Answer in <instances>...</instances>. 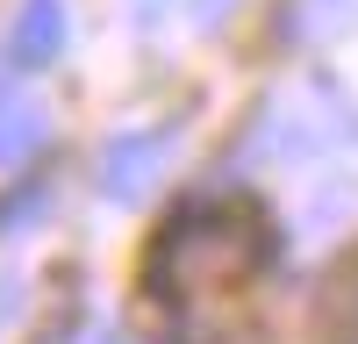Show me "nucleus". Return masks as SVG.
I'll use <instances>...</instances> for the list:
<instances>
[{
    "mask_svg": "<svg viewBox=\"0 0 358 344\" xmlns=\"http://www.w3.org/2000/svg\"><path fill=\"white\" fill-rule=\"evenodd\" d=\"M43 143V115L36 108H0V165H22Z\"/></svg>",
    "mask_w": 358,
    "mask_h": 344,
    "instance_id": "4",
    "label": "nucleus"
},
{
    "mask_svg": "<svg viewBox=\"0 0 358 344\" xmlns=\"http://www.w3.org/2000/svg\"><path fill=\"white\" fill-rule=\"evenodd\" d=\"M194 15H201V22H222V15H229V0H201Z\"/></svg>",
    "mask_w": 358,
    "mask_h": 344,
    "instance_id": "5",
    "label": "nucleus"
},
{
    "mask_svg": "<svg viewBox=\"0 0 358 344\" xmlns=\"http://www.w3.org/2000/svg\"><path fill=\"white\" fill-rule=\"evenodd\" d=\"M165 158H172V136H165V129H129V136H115L108 151H101V194H108V201H143L151 180L165 172Z\"/></svg>",
    "mask_w": 358,
    "mask_h": 344,
    "instance_id": "2",
    "label": "nucleus"
},
{
    "mask_svg": "<svg viewBox=\"0 0 358 344\" xmlns=\"http://www.w3.org/2000/svg\"><path fill=\"white\" fill-rule=\"evenodd\" d=\"M273 222H265L258 201L244 194H222V201H187L172 222L158 251L143 258V280L158 287L165 301H194V294H236L244 280H258L273 266Z\"/></svg>",
    "mask_w": 358,
    "mask_h": 344,
    "instance_id": "1",
    "label": "nucleus"
},
{
    "mask_svg": "<svg viewBox=\"0 0 358 344\" xmlns=\"http://www.w3.org/2000/svg\"><path fill=\"white\" fill-rule=\"evenodd\" d=\"M65 36H72L65 0H22V15H15V29H8V50H15L22 72H43V65H57Z\"/></svg>",
    "mask_w": 358,
    "mask_h": 344,
    "instance_id": "3",
    "label": "nucleus"
},
{
    "mask_svg": "<svg viewBox=\"0 0 358 344\" xmlns=\"http://www.w3.org/2000/svg\"><path fill=\"white\" fill-rule=\"evenodd\" d=\"M101 344H129V337H101Z\"/></svg>",
    "mask_w": 358,
    "mask_h": 344,
    "instance_id": "6",
    "label": "nucleus"
}]
</instances>
